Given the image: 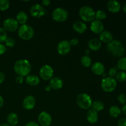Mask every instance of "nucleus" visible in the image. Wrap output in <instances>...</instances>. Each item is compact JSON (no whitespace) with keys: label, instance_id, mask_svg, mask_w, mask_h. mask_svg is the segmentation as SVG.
I'll return each instance as SVG.
<instances>
[{"label":"nucleus","instance_id":"09e8293b","mask_svg":"<svg viewBox=\"0 0 126 126\" xmlns=\"http://www.w3.org/2000/svg\"><path fill=\"white\" fill-rule=\"evenodd\" d=\"M86 55H87V56H88V55H89V50H86Z\"/></svg>","mask_w":126,"mask_h":126},{"label":"nucleus","instance_id":"473e14b6","mask_svg":"<svg viewBox=\"0 0 126 126\" xmlns=\"http://www.w3.org/2000/svg\"><path fill=\"white\" fill-rule=\"evenodd\" d=\"M5 44L9 47H13L15 46V41L12 38H7L4 41Z\"/></svg>","mask_w":126,"mask_h":126},{"label":"nucleus","instance_id":"4468645a","mask_svg":"<svg viewBox=\"0 0 126 126\" xmlns=\"http://www.w3.org/2000/svg\"><path fill=\"white\" fill-rule=\"evenodd\" d=\"M36 100L33 96L28 95L24 98L23 101V107L27 110H31L34 107Z\"/></svg>","mask_w":126,"mask_h":126},{"label":"nucleus","instance_id":"f704fd0d","mask_svg":"<svg viewBox=\"0 0 126 126\" xmlns=\"http://www.w3.org/2000/svg\"><path fill=\"white\" fill-rule=\"evenodd\" d=\"M117 73V69L116 68H111L110 70L108 71V75H109V77L113 78L114 76H116Z\"/></svg>","mask_w":126,"mask_h":126},{"label":"nucleus","instance_id":"c03bdc74","mask_svg":"<svg viewBox=\"0 0 126 126\" xmlns=\"http://www.w3.org/2000/svg\"><path fill=\"white\" fill-rule=\"evenodd\" d=\"M121 111L123 112V113H124V114H126V104H124V105L123 106V107H122Z\"/></svg>","mask_w":126,"mask_h":126},{"label":"nucleus","instance_id":"72a5a7b5","mask_svg":"<svg viewBox=\"0 0 126 126\" xmlns=\"http://www.w3.org/2000/svg\"><path fill=\"white\" fill-rule=\"evenodd\" d=\"M118 100L119 103L121 104H126V94L124 93H121L118 95Z\"/></svg>","mask_w":126,"mask_h":126},{"label":"nucleus","instance_id":"412c9836","mask_svg":"<svg viewBox=\"0 0 126 126\" xmlns=\"http://www.w3.org/2000/svg\"><path fill=\"white\" fill-rule=\"evenodd\" d=\"M88 46L91 50L94 51H97L99 50L102 47V43L99 39L97 38L91 39L88 42Z\"/></svg>","mask_w":126,"mask_h":126},{"label":"nucleus","instance_id":"c9c22d12","mask_svg":"<svg viewBox=\"0 0 126 126\" xmlns=\"http://www.w3.org/2000/svg\"><path fill=\"white\" fill-rule=\"evenodd\" d=\"M118 126H126V118H123L118 121Z\"/></svg>","mask_w":126,"mask_h":126},{"label":"nucleus","instance_id":"bb28decb","mask_svg":"<svg viewBox=\"0 0 126 126\" xmlns=\"http://www.w3.org/2000/svg\"><path fill=\"white\" fill-rule=\"evenodd\" d=\"M81 63L82 66L88 68L92 65V60H91V57L87 55H84L81 59Z\"/></svg>","mask_w":126,"mask_h":126},{"label":"nucleus","instance_id":"e433bc0d","mask_svg":"<svg viewBox=\"0 0 126 126\" xmlns=\"http://www.w3.org/2000/svg\"><path fill=\"white\" fill-rule=\"evenodd\" d=\"M69 42H70L71 46H76L79 43V40L78 38H73Z\"/></svg>","mask_w":126,"mask_h":126},{"label":"nucleus","instance_id":"6e6552de","mask_svg":"<svg viewBox=\"0 0 126 126\" xmlns=\"http://www.w3.org/2000/svg\"><path fill=\"white\" fill-rule=\"evenodd\" d=\"M54 70L50 66L48 65H43L39 71V76L43 80L47 81L53 77Z\"/></svg>","mask_w":126,"mask_h":126},{"label":"nucleus","instance_id":"c85d7f7f","mask_svg":"<svg viewBox=\"0 0 126 126\" xmlns=\"http://www.w3.org/2000/svg\"><path fill=\"white\" fill-rule=\"evenodd\" d=\"M115 79L116 81L119 82H124L126 81V71H120L119 72H117L116 75L115 76Z\"/></svg>","mask_w":126,"mask_h":126},{"label":"nucleus","instance_id":"9b49d317","mask_svg":"<svg viewBox=\"0 0 126 126\" xmlns=\"http://www.w3.org/2000/svg\"><path fill=\"white\" fill-rule=\"evenodd\" d=\"M30 14L32 17L36 18H39L44 16L46 11L43 6L39 4H35L33 5L30 8Z\"/></svg>","mask_w":126,"mask_h":126},{"label":"nucleus","instance_id":"0eeeda50","mask_svg":"<svg viewBox=\"0 0 126 126\" xmlns=\"http://www.w3.org/2000/svg\"><path fill=\"white\" fill-rule=\"evenodd\" d=\"M53 19L57 22H65L68 18V12L63 8L57 7L53 11L52 14Z\"/></svg>","mask_w":126,"mask_h":126},{"label":"nucleus","instance_id":"7ed1b4c3","mask_svg":"<svg viewBox=\"0 0 126 126\" xmlns=\"http://www.w3.org/2000/svg\"><path fill=\"white\" fill-rule=\"evenodd\" d=\"M81 19L84 22H92L95 19V12L89 6H83L79 11Z\"/></svg>","mask_w":126,"mask_h":126},{"label":"nucleus","instance_id":"7c9ffc66","mask_svg":"<svg viewBox=\"0 0 126 126\" xmlns=\"http://www.w3.org/2000/svg\"><path fill=\"white\" fill-rule=\"evenodd\" d=\"M10 2L8 0H0V11H4L9 9Z\"/></svg>","mask_w":126,"mask_h":126},{"label":"nucleus","instance_id":"aec40b11","mask_svg":"<svg viewBox=\"0 0 126 126\" xmlns=\"http://www.w3.org/2000/svg\"><path fill=\"white\" fill-rule=\"evenodd\" d=\"M86 118H87V120L89 123L91 124H95L97 123L98 119V113L93 109L89 110L87 113Z\"/></svg>","mask_w":126,"mask_h":126},{"label":"nucleus","instance_id":"37998d69","mask_svg":"<svg viewBox=\"0 0 126 126\" xmlns=\"http://www.w3.org/2000/svg\"><path fill=\"white\" fill-rule=\"evenodd\" d=\"M4 98L1 95H0V108L3 106L4 105Z\"/></svg>","mask_w":126,"mask_h":126},{"label":"nucleus","instance_id":"6ab92c4d","mask_svg":"<svg viewBox=\"0 0 126 126\" xmlns=\"http://www.w3.org/2000/svg\"><path fill=\"white\" fill-rule=\"evenodd\" d=\"M113 34L109 31H103L99 34V39L100 41L105 43H109L113 40Z\"/></svg>","mask_w":126,"mask_h":126},{"label":"nucleus","instance_id":"5701e85b","mask_svg":"<svg viewBox=\"0 0 126 126\" xmlns=\"http://www.w3.org/2000/svg\"><path fill=\"white\" fill-rule=\"evenodd\" d=\"M40 82L39 78L36 75H28L26 78V82L32 86H36Z\"/></svg>","mask_w":126,"mask_h":126},{"label":"nucleus","instance_id":"f8f14e48","mask_svg":"<svg viewBox=\"0 0 126 126\" xmlns=\"http://www.w3.org/2000/svg\"><path fill=\"white\" fill-rule=\"evenodd\" d=\"M38 120L39 124L42 126H49L52 121L50 114L46 111H43L39 113Z\"/></svg>","mask_w":126,"mask_h":126},{"label":"nucleus","instance_id":"20e7f679","mask_svg":"<svg viewBox=\"0 0 126 126\" xmlns=\"http://www.w3.org/2000/svg\"><path fill=\"white\" fill-rule=\"evenodd\" d=\"M34 34L33 28L28 25H22L18 28V35L20 38L23 40L28 41L32 39Z\"/></svg>","mask_w":126,"mask_h":126},{"label":"nucleus","instance_id":"c756f323","mask_svg":"<svg viewBox=\"0 0 126 126\" xmlns=\"http://www.w3.org/2000/svg\"><path fill=\"white\" fill-rule=\"evenodd\" d=\"M107 17V14L104 11L99 10L95 12V19L98 20H102L105 19Z\"/></svg>","mask_w":126,"mask_h":126},{"label":"nucleus","instance_id":"3c124183","mask_svg":"<svg viewBox=\"0 0 126 126\" xmlns=\"http://www.w3.org/2000/svg\"></svg>","mask_w":126,"mask_h":126},{"label":"nucleus","instance_id":"79ce46f5","mask_svg":"<svg viewBox=\"0 0 126 126\" xmlns=\"http://www.w3.org/2000/svg\"><path fill=\"white\" fill-rule=\"evenodd\" d=\"M50 1H49V0H43V1H42V4H43L44 6H49V5L50 4Z\"/></svg>","mask_w":126,"mask_h":126},{"label":"nucleus","instance_id":"8fccbe9b","mask_svg":"<svg viewBox=\"0 0 126 126\" xmlns=\"http://www.w3.org/2000/svg\"><path fill=\"white\" fill-rule=\"evenodd\" d=\"M0 19H1V16H0Z\"/></svg>","mask_w":126,"mask_h":126},{"label":"nucleus","instance_id":"a19ab883","mask_svg":"<svg viewBox=\"0 0 126 126\" xmlns=\"http://www.w3.org/2000/svg\"><path fill=\"white\" fill-rule=\"evenodd\" d=\"M5 80V75L2 72L0 71V84H2Z\"/></svg>","mask_w":126,"mask_h":126},{"label":"nucleus","instance_id":"f257e3e1","mask_svg":"<svg viewBox=\"0 0 126 126\" xmlns=\"http://www.w3.org/2000/svg\"><path fill=\"white\" fill-rule=\"evenodd\" d=\"M14 70L18 76H28L32 71V65L28 60L26 59H21L17 60L14 64Z\"/></svg>","mask_w":126,"mask_h":126},{"label":"nucleus","instance_id":"b1692460","mask_svg":"<svg viewBox=\"0 0 126 126\" xmlns=\"http://www.w3.org/2000/svg\"><path fill=\"white\" fill-rule=\"evenodd\" d=\"M28 20V16L25 12H18L16 16V20L20 24L24 25Z\"/></svg>","mask_w":126,"mask_h":126},{"label":"nucleus","instance_id":"a18cd8bd","mask_svg":"<svg viewBox=\"0 0 126 126\" xmlns=\"http://www.w3.org/2000/svg\"><path fill=\"white\" fill-rule=\"evenodd\" d=\"M50 89H51V88L50 87V86H46L45 88V91H50Z\"/></svg>","mask_w":126,"mask_h":126},{"label":"nucleus","instance_id":"a211bd4d","mask_svg":"<svg viewBox=\"0 0 126 126\" xmlns=\"http://www.w3.org/2000/svg\"><path fill=\"white\" fill-rule=\"evenodd\" d=\"M73 28L78 33H83L87 30V25L82 21H76L73 25Z\"/></svg>","mask_w":126,"mask_h":126},{"label":"nucleus","instance_id":"a878e982","mask_svg":"<svg viewBox=\"0 0 126 126\" xmlns=\"http://www.w3.org/2000/svg\"><path fill=\"white\" fill-rule=\"evenodd\" d=\"M92 107L94 110L98 112L103 110L104 109L105 105L102 102H100V101H95V102L92 103Z\"/></svg>","mask_w":126,"mask_h":126},{"label":"nucleus","instance_id":"f03ea898","mask_svg":"<svg viewBox=\"0 0 126 126\" xmlns=\"http://www.w3.org/2000/svg\"><path fill=\"white\" fill-rule=\"evenodd\" d=\"M107 51L113 56L116 57H122L124 54L125 49L123 43L119 40L114 39L110 43H108L107 46Z\"/></svg>","mask_w":126,"mask_h":126},{"label":"nucleus","instance_id":"58836bf2","mask_svg":"<svg viewBox=\"0 0 126 126\" xmlns=\"http://www.w3.org/2000/svg\"><path fill=\"white\" fill-rule=\"evenodd\" d=\"M16 81L17 84H22V82H23V78L22 77V76H18L17 78H16Z\"/></svg>","mask_w":126,"mask_h":126},{"label":"nucleus","instance_id":"f3484780","mask_svg":"<svg viewBox=\"0 0 126 126\" xmlns=\"http://www.w3.org/2000/svg\"><path fill=\"white\" fill-rule=\"evenodd\" d=\"M91 70L94 74L97 75V76H100V75H102L104 73L105 66L102 63L97 62L94 63L92 65Z\"/></svg>","mask_w":126,"mask_h":126},{"label":"nucleus","instance_id":"ddd939ff","mask_svg":"<svg viewBox=\"0 0 126 126\" xmlns=\"http://www.w3.org/2000/svg\"><path fill=\"white\" fill-rule=\"evenodd\" d=\"M104 29V25L102 21L94 20L91 24V30L95 34H100Z\"/></svg>","mask_w":126,"mask_h":126},{"label":"nucleus","instance_id":"cd10ccee","mask_svg":"<svg viewBox=\"0 0 126 126\" xmlns=\"http://www.w3.org/2000/svg\"><path fill=\"white\" fill-rule=\"evenodd\" d=\"M117 66L121 71L126 72V57L121 58L117 63Z\"/></svg>","mask_w":126,"mask_h":126},{"label":"nucleus","instance_id":"1a4fd4ad","mask_svg":"<svg viewBox=\"0 0 126 126\" xmlns=\"http://www.w3.org/2000/svg\"><path fill=\"white\" fill-rule=\"evenodd\" d=\"M3 27V28L6 31L13 32L18 29V23L16 19L12 18H7L4 20Z\"/></svg>","mask_w":126,"mask_h":126},{"label":"nucleus","instance_id":"de8ad7c7","mask_svg":"<svg viewBox=\"0 0 126 126\" xmlns=\"http://www.w3.org/2000/svg\"><path fill=\"white\" fill-rule=\"evenodd\" d=\"M123 11H124L125 12H126V2L124 4V6H123Z\"/></svg>","mask_w":126,"mask_h":126},{"label":"nucleus","instance_id":"9d476101","mask_svg":"<svg viewBox=\"0 0 126 126\" xmlns=\"http://www.w3.org/2000/svg\"><path fill=\"white\" fill-rule=\"evenodd\" d=\"M71 46L67 40H62L58 44L57 50L60 55H65L70 52Z\"/></svg>","mask_w":126,"mask_h":126},{"label":"nucleus","instance_id":"4c0bfd02","mask_svg":"<svg viewBox=\"0 0 126 126\" xmlns=\"http://www.w3.org/2000/svg\"><path fill=\"white\" fill-rule=\"evenodd\" d=\"M6 51V48L4 44H0V55L4 54Z\"/></svg>","mask_w":126,"mask_h":126},{"label":"nucleus","instance_id":"4be33fe9","mask_svg":"<svg viewBox=\"0 0 126 126\" xmlns=\"http://www.w3.org/2000/svg\"><path fill=\"white\" fill-rule=\"evenodd\" d=\"M18 122V117L16 113H11L7 116V123L9 126H15Z\"/></svg>","mask_w":126,"mask_h":126},{"label":"nucleus","instance_id":"39448f33","mask_svg":"<svg viewBox=\"0 0 126 126\" xmlns=\"http://www.w3.org/2000/svg\"><path fill=\"white\" fill-rule=\"evenodd\" d=\"M76 102L81 109L88 110L92 107V101L91 97L86 93L79 94L76 98Z\"/></svg>","mask_w":126,"mask_h":126},{"label":"nucleus","instance_id":"49530a36","mask_svg":"<svg viewBox=\"0 0 126 126\" xmlns=\"http://www.w3.org/2000/svg\"><path fill=\"white\" fill-rule=\"evenodd\" d=\"M0 126H10L8 124H6V123H2V124H0Z\"/></svg>","mask_w":126,"mask_h":126},{"label":"nucleus","instance_id":"dca6fc26","mask_svg":"<svg viewBox=\"0 0 126 126\" xmlns=\"http://www.w3.org/2000/svg\"><path fill=\"white\" fill-rule=\"evenodd\" d=\"M63 82L62 79L59 77H52L49 81V86L54 90L60 89L62 87Z\"/></svg>","mask_w":126,"mask_h":126},{"label":"nucleus","instance_id":"2f4dec72","mask_svg":"<svg viewBox=\"0 0 126 126\" xmlns=\"http://www.w3.org/2000/svg\"><path fill=\"white\" fill-rule=\"evenodd\" d=\"M7 38L6 31L2 27H0V43H3Z\"/></svg>","mask_w":126,"mask_h":126},{"label":"nucleus","instance_id":"ea45409f","mask_svg":"<svg viewBox=\"0 0 126 126\" xmlns=\"http://www.w3.org/2000/svg\"><path fill=\"white\" fill-rule=\"evenodd\" d=\"M25 126H39L38 123H35V122L30 121V122H28V123H27Z\"/></svg>","mask_w":126,"mask_h":126},{"label":"nucleus","instance_id":"393cba45","mask_svg":"<svg viewBox=\"0 0 126 126\" xmlns=\"http://www.w3.org/2000/svg\"><path fill=\"white\" fill-rule=\"evenodd\" d=\"M121 113V110L119 108V107L118 106H112L110 107L109 110V114L113 118H117L120 115Z\"/></svg>","mask_w":126,"mask_h":126},{"label":"nucleus","instance_id":"2eb2a0df","mask_svg":"<svg viewBox=\"0 0 126 126\" xmlns=\"http://www.w3.org/2000/svg\"><path fill=\"white\" fill-rule=\"evenodd\" d=\"M107 9L110 12L112 13H117L121 8V5L119 2L116 0H111L108 1L107 5Z\"/></svg>","mask_w":126,"mask_h":126},{"label":"nucleus","instance_id":"423d86ee","mask_svg":"<svg viewBox=\"0 0 126 126\" xmlns=\"http://www.w3.org/2000/svg\"><path fill=\"white\" fill-rule=\"evenodd\" d=\"M102 89L106 92H111L116 89L117 87V81L114 78L106 77L101 82Z\"/></svg>","mask_w":126,"mask_h":126}]
</instances>
